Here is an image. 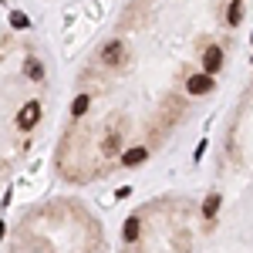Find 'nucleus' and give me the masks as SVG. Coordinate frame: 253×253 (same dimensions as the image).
<instances>
[{
    "instance_id": "1",
    "label": "nucleus",
    "mask_w": 253,
    "mask_h": 253,
    "mask_svg": "<svg viewBox=\"0 0 253 253\" xmlns=\"http://www.w3.org/2000/svg\"><path fill=\"white\" fill-rule=\"evenodd\" d=\"M122 54H125V44L122 41H108L105 47H101V64H108V68H115L118 61H122Z\"/></svg>"
},
{
    "instance_id": "2",
    "label": "nucleus",
    "mask_w": 253,
    "mask_h": 253,
    "mask_svg": "<svg viewBox=\"0 0 253 253\" xmlns=\"http://www.w3.org/2000/svg\"><path fill=\"white\" fill-rule=\"evenodd\" d=\"M203 68H206V75H216V71L223 68V47H219V44H210V47H206Z\"/></svg>"
},
{
    "instance_id": "3",
    "label": "nucleus",
    "mask_w": 253,
    "mask_h": 253,
    "mask_svg": "<svg viewBox=\"0 0 253 253\" xmlns=\"http://www.w3.org/2000/svg\"><path fill=\"white\" fill-rule=\"evenodd\" d=\"M186 91L189 95H206V91H213V78L210 75H193L189 84H186Z\"/></svg>"
},
{
    "instance_id": "4",
    "label": "nucleus",
    "mask_w": 253,
    "mask_h": 253,
    "mask_svg": "<svg viewBox=\"0 0 253 253\" xmlns=\"http://www.w3.org/2000/svg\"><path fill=\"white\" fill-rule=\"evenodd\" d=\"M149 159V149L145 145H135V149H125L122 152V166H138V162H145Z\"/></svg>"
},
{
    "instance_id": "5",
    "label": "nucleus",
    "mask_w": 253,
    "mask_h": 253,
    "mask_svg": "<svg viewBox=\"0 0 253 253\" xmlns=\"http://www.w3.org/2000/svg\"><path fill=\"white\" fill-rule=\"evenodd\" d=\"M216 210H219V196H206V203H203V216L210 219V216H216Z\"/></svg>"
},
{
    "instance_id": "6",
    "label": "nucleus",
    "mask_w": 253,
    "mask_h": 253,
    "mask_svg": "<svg viewBox=\"0 0 253 253\" xmlns=\"http://www.w3.org/2000/svg\"><path fill=\"white\" fill-rule=\"evenodd\" d=\"M125 240H128V243H132V240H138V216H132V219H128V223H125Z\"/></svg>"
},
{
    "instance_id": "7",
    "label": "nucleus",
    "mask_w": 253,
    "mask_h": 253,
    "mask_svg": "<svg viewBox=\"0 0 253 253\" xmlns=\"http://www.w3.org/2000/svg\"><path fill=\"white\" fill-rule=\"evenodd\" d=\"M10 24H14V27H27V17H24V14H10Z\"/></svg>"
}]
</instances>
